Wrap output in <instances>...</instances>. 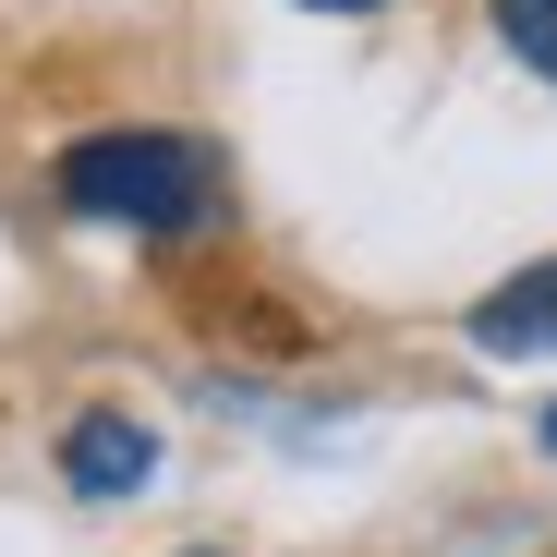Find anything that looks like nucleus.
Returning <instances> with one entry per match:
<instances>
[{
  "mask_svg": "<svg viewBox=\"0 0 557 557\" xmlns=\"http://www.w3.org/2000/svg\"><path fill=\"white\" fill-rule=\"evenodd\" d=\"M485 13H497V37H509V61L557 85V0H485Z\"/></svg>",
  "mask_w": 557,
  "mask_h": 557,
  "instance_id": "20e7f679",
  "label": "nucleus"
},
{
  "mask_svg": "<svg viewBox=\"0 0 557 557\" xmlns=\"http://www.w3.org/2000/svg\"><path fill=\"white\" fill-rule=\"evenodd\" d=\"M545 448H557V400H545Z\"/></svg>",
  "mask_w": 557,
  "mask_h": 557,
  "instance_id": "423d86ee",
  "label": "nucleus"
},
{
  "mask_svg": "<svg viewBox=\"0 0 557 557\" xmlns=\"http://www.w3.org/2000/svg\"><path fill=\"white\" fill-rule=\"evenodd\" d=\"M61 207L73 219H110V231H146V243H195L231 219V170L207 134H170V122H122V134H85L61 146Z\"/></svg>",
  "mask_w": 557,
  "mask_h": 557,
  "instance_id": "f257e3e1",
  "label": "nucleus"
},
{
  "mask_svg": "<svg viewBox=\"0 0 557 557\" xmlns=\"http://www.w3.org/2000/svg\"><path fill=\"white\" fill-rule=\"evenodd\" d=\"M158 473V436L134 424V412H85L73 436H61V485L73 497H134Z\"/></svg>",
  "mask_w": 557,
  "mask_h": 557,
  "instance_id": "7ed1b4c3",
  "label": "nucleus"
},
{
  "mask_svg": "<svg viewBox=\"0 0 557 557\" xmlns=\"http://www.w3.org/2000/svg\"><path fill=\"white\" fill-rule=\"evenodd\" d=\"M304 13H376V0H304Z\"/></svg>",
  "mask_w": 557,
  "mask_h": 557,
  "instance_id": "39448f33",
  "label": "nucleus"
},
{
  "mask_svg": "<svg viewBox=\"0 0 557 557\" xmlns=\"http://www.w3.org/2000/svg\"><path fill=\"white\" fill-rule=\"evenodd\" d=\"M473 351H497V363H521V351H557V255L509 267L497 292L473 304Z\"/></svg>",
  "mask_w": 557,
  "mask_h": 557,
  "instance_id": "f03ea898",
  "label": "nucleus"
}]
</instances>
